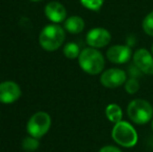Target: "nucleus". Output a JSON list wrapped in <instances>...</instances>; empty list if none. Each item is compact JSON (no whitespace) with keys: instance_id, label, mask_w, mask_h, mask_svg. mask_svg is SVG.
Wrapping results in <instances>:
<instances>
[{"instance_id":"6e6552de","label":"nucleus","mask_w":153,"mask_h":152,"mask_svg":"<svg viewBox=\"0 0 153 152\" xmlns=\"http://www.w3.org/2000/svg\"><path fill=\"white\" fill-rule=\"evenodd\" d=\"M132 49L128 45H114L106 51V59L116 65H123L130 61Z\"/></svg>"},{"instance_id":"5701e85b","label":"nucleus","mask_w":153,"mask_h":152,"mask_svg":"<svg viewBox=\"0 0 153 152\" xmlns=\"http://www.w3.org/2000/svg\"><path fill=\"white\" fill-rule=\"evenodd\" d=\"M152 106H153V105H152Z\"/></svg>"},{"instance_id":"7ed1b4c3","label":"nucleus","mask_w":153,"mask_h":152,"mask_svg":"<svg viewBox=\"0 0 153 152\" xmlns=\"http://www.w3.org/2000/svg\"><path fill=\"white\" fill-rule=\"evenodd\" d=\"M127 115L133 123L144 125L152 121L153 106L145 99H133L127 105Z\"/></svg>"},{"instance_id":"6ab92c4d","label":"nucleus","mask_w":153,"mask_h":152,"mask_svg":"<svg viewBox=\"0 0 153 152\" xmlns=\"http://www.w3.org/2000/svg\"><path fill=\"white\" fill-rule=\"evenodd\" d=\"M99 152H122L120 148L116 146H111V145H106V146H103L102 148L99 150Z\"/></svg>"},{"instance_id":"f03ea898","label":"nucleus","mask_w":153,"mask_h":152,"mask_svg":"<svg viewBox=\"0 0 153 152\" xmlns=\"http://www.w3.org/2000/svg\"><path fill=\"white\" fill-rule=\"evenodd\" d=\"M111 138L119 146L124 148H132L139 141L135 128L127 121H120L114 125L111 129Z\"/></svg>"},{"instance_id":"dca6fc26","label":"nucleus","mask_w":153,"mask_h":152,"mask_svg":"<svg viewBox=\"0 0 153 152\" xmlns=\"http://www.w3.org/2000/svg\"><path fill=\"white\" fill-rule=\"evenodd\" d=\"M124 89L130 95L135 94L140 90V82L137 78H133V77H129L124 83Z\"/></svg>"},{"instance_id":"f3484780","label":"nucleus","mask_w":153,"mask_h":152,"mask_svg":"<svg viewBox=\"0 0 153 152\" xmlns=\"http://www.w3.org/2000/svg\"><path fill=\"white\" fill-rule=\"evenodd\" d=\"M80 3L88 10L97 12L102 7L104 0H80Z\"/></svg>"},{"instance_id":"4468645a","label":"nucleus","mask_w":153,"mask_h":152,"mask_svg":"<svg viewBox=\"0 0 153 152\" xmlns=\"http://www.w3.org/2000/svg\"><path fill=\"white\" fill-rule=\"evenodd\" d=\"M80 49H79V46L77 44L73 42H70L68 44L65 45L64 48V54L66 57H68L69 59H74L76 57L79 56L80 54Z\"/></svg>"},{"instance_id":"4be33fe9","label":"nucleus","mask_w":153,"mask_h":152,"mask_svg":"<svg viewBox=\"0 0 153 152\" xmlns=\"http://www.w3.org/2000/svg\"><path fill=\"white\" fill-rule=\"evenodd\" d=\"M30 1H34V2H36V1H41V0H30Z\"/></svg>"},{"instance_id":"2eb2a0df","label":"nucleus","mask_w":153,"mask_h":152,"mask_svg":"<svg viewBox=\"0 0 153 152\" xmlns=\"http://www.w3.org/2000/svg\"><path fill=\"white\" fill-rule=\"evenodd\" d=\"M142 27H143V30L146 35L153 37V10L144 18Z\"/></svg>"},{"instance_id":"a211bd4d","label":"nucleus","mask_w":153,"mask_h":152,"mask_svg":"<svg viewBox=\"0 0 153 152\" xmlns=\"http://www.w3.org/2000/svg\"><path fill=\"white\" fill-rule=\"evenodd\" d=\"M22 147L27 151H33L39 147L38 139L33 138V136H28V138L24 139L22 143Z\"/></svg>"},{"instance_id":"9b49d317","label":"nucleus","mask_w":153,"mask_h":152,"mask_svg":"<svg viewBox=\"0 0 153 152\" xmlns=\"http://www.w3.org/2000/svg\"><path fill=\"white\" fill-rule=\"evenodd\" d=\"M45 15L52 22L61 23L62 21H66L67 10L62 3L57 1H52L49 2L45 6Z\"/></svg>"},{"instance_id":"f257e3e1","label":"nucleus","mask_w":153,"mask_h":152,"mask_svg":"<svg viewBox=\"0 0 153 152\" xmlns=\"http://www.w3.org/2000/svg\"><path fill=\"white\" fill-rule=\"evenodd\" d=\"M78 64L85 73L90 75H97L104 69L105 59L98 49L89 47L80 52L78 56Z\"/></svg>"},{"instance_id":"39448f33","label":"nucleus","mask_w":153,"mask_h":152,"mask_svg":"<svg viewBox=\"0 0 153 152\" xmlns=\"http://www.w3.org/2000/svg\"><path fill=\"white\" fill-rule=\"evenodd\" d=\"M51 125V118L47 113L39 112L29 119L27 123V131L36 139H40L48 132Z\"/></svg>"},{"instance_id":"1a4fd4ad","label":"nucleus","mask_w":153,"mask_h":152,"mask_svg":"<svg viewBox=\"0 0 153 152\" xmlns=\"http://www.w3.org/2000/svg\"><path fill=\"white\" fill-rule=\"evenodd\" d=\"M133 64L146 75H153V54L145 48H140L132 55Z\"/></svg>"},{"instance_id":"423d86ee","label":"nucleus","mask_w":153,"mask_h":152,"mask_svg":"<svg viewBox=\"0 0 153 152\" xmlns=\"http://www.w3.org/2000/svg\"><path fill=\"white\" fill-rule=\"evenodd\" d=\"M126 80V72L119 68H111V69L105 70L100 76L101 85L107 89H116V87L124 85Z\"/></svg>"},{"instance_id":"20e7f679","label":"nucleus","mask_w":153,"mask_h":152,"mask_svg":"<svg viewBox=\"0 0 153 152\" xmlns=\"http://www.w3.org/2000/svg\"><path fill=\"white\" fill-rule=\"evenodd\" d=\"M66 35L65 29L56 24H50L44 27L39 38L40 45L47 51H54L62 45Z\"/></svg>"},{"instance_id":"9d476101","label":"nucleus","mask_w":153,"mask_h":152,"mask_svg":"<svg viewBox=\"0 0 153 152\" xmlns=\"http://www.w3.org/2000/svg\"><path fill=\"white\" fill-rule=\"evenodd\" d=\"M21 96V89L14 81H4L0 83V102L10 104L17 101Z\"/></svg>"},{"instance_id":"0eeeda50","label":"nucleus","mask_w":153,"mask_h":152,"mask_svg":"<svg viewBox=\"0 0 153 152\" xmlns=\"http://www.w3.org/2000/svg\"><path fill=\"white\" fill-rule=\"evenodd\" d=\"M85 41H87V44L92 48H103L111 43V35L107 29L102 28V27H96V28L91 29L87 33Z\"/></svg>"},{"instance_id":"f8f14e48","label":"nucleus","mask_w":153,"mask_h":152,"mask_svg":"<svg viewBox=\"0 0 153 152\" xmlns=\"http://www.w3.org/2000/svg\"><path fill=\"white\" fill-rule=\"evenodd\" d=\"M85 28V21L79 16H72L65 21V29L70 33H80Z\"/></svg>"},{"instance_id":"412c9836","label":"nucleus","mask_w":153,"mask_h":152,"mask_svg":"<svg viewBox=\"0 0 153 152\" xmlns=\"http://www.w3.org/2000/svg\"><path fill=\"white\" fill-rule=\"evenodd\" d=\"M151 53L153 54V44H152V46H151Z\"/></svg>"},{"instance_id":"ddd939ff","label":"nucleus","mask_w":153,"mask_h":152,"mask_svg":"<svg viewBox=\"0 0 153 152\" xmlns=\"http://www.w3.org/2000/svg\"><path fill=\"white\" fill-rule=\"evenodd\" d=\"M105 116L107 120L111 123L116 124L118 122L122 121L123 118V110L121 106L118 105L117 103H111L105 108Z\"/></svg>"},{"instance_id":"aec40b11","label":"nucleus","mask_w":153,"mask_h":152,"mask_svg":"<svg viewBox=\"0 0 153 152\" xmlns=\"http://www.w3.org/2000/svg\"><path fill=\"white\" fill-rule=\"evenodd\" d=\"M151 128H152V130H153V119H152V122H151Z\"/></svg>"}]
</instances>
